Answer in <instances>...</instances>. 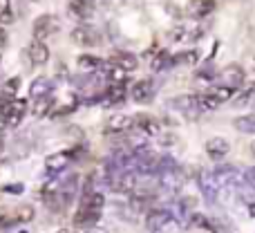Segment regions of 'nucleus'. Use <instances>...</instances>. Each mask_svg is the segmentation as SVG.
<instances>
[{"label":"nucleus","mask_w":255,"mask_h":233,"mask_svg":"<svg viewBox=\"0 0 255 233\" xmlns=\"http://www.w3.org/2000/svg\"><path fill=\"white\" fill-rule=\"evenodd\" d=\"M103 207H106V198H103V193L83 195V200H81V204H79V211H76V216H74V225L92 229L94 222H97L99 216H101Z\"/></svg>","instance_id":"1"},{"label":"nucleus","mask_w":255,"mask_h":233,"mask_svg":"<svg viewBox=\"0 0 255 233\" xmlns=\"http://www.w3.org/2000/svg\"><path fill=\"white\" fill-rule=\"evenodd\" d=\"M172 108L181 112L186 119H197L202 115V108H199V94H184V97H177L170 101Z\"/></svg>","instance_id":"2"},{"label":"nucleus","mask_w":255,"mask_h":233,"mask_svg":"<svg viewBox=\"0 0 255 233\" xmlns=\"http://www.w3.org/2000/svg\"><path fill=\"white\" fill-rule=\"evenodd\" d=\"M25 112H27V101H22V99H9L7 108H4L2 123L7 128H18L22 117H25Z\"/></svg>","instance_id":"3"},{"label":"nucleus","mask_w":255,"mask_h":233,"mask_svg":"<svg viewBox=\"0 0 255 233\" xmlns=\"http://www.w3.org/2000/svg\"><path fill=\"white\" fill-rule=\"evenodd\" d=\"M54 31H58V20L52 13H43V16H38L34 20V38L40 40V43H43L47 36H52Z\"/></svg>","instance_id":"4"},{"label":"nucleus","mask_w":255,"mask_h":233,"mask_svg":"<svg viewBox=\"0 0 255 233\" xmlns=\"http://www.w3.org/2000/svg\"><path fill=\"white\" fill-rule=\"evenodd\" d=\"M244 70L240 65H235V63H231V65H226L224 70L220 72V85H226V88L231 90H240L244 83Z\"/></svg>","instance_id":"5"},{"label":"nucleus","mask_w":255,"mask_h":233,"mask_svg":"<svg viewBox=\"0 0 255 233\" xmlns=\"http://www.w3.org/2000/svg\"><path fill=\"white\" fill-rule=\"evenodd\" d=\"M199 191L206 198V202H215L217 193H220V184H217L213 171H202L199 173Z\"/></svg>","instance_id":"6"},{"label":"nucleus","mask_w":255,"mask_h":233,"mask_svg":"<svg viewBox=\"0 0 255 233\" xmlns=\"http://www.w3.org/2000/svg\"><path fill=\"white\" fill-rule=\"evenodd\" d=\"M170 220H172L170 211L154 209V211H150L148 216H145V227H148L150 233H159V231H163L168 225H170Z\"/></svg>","instance_id":"7"},{"label":"nucleus","mask_w":255,"mask_h":233,"mask_svg":"<svg viewBox=\"0 0 255 233\" xmlns=\"http://www.w3.org/2000/svg\"><path fill=\"white\" fill-rule=\"evenodd\" d=\"M72 40L76 45H81V47H94V45H99V34L92 27L81 25L76 29H72Z\"/></svg>","instance_id":"8"},{"label":"nucleus","mask_w":255,"mask_h":233,"mask_svg":"<svg viewBox=\"0 0 255 233\" xmlns=\"http://www.w3.org/2000/svg\"><path fill=\"white\" fill-rule=\"evenodd\" d=\"M128 130H132V117L128 115H112L106 123V135H126Z\"/></svg>","instance_id":"9"},{"label":"nucleus","mask_w":255,"mask_h":233,"mask_svg":"<svg viewBox=\"0 0 255 233\" xmlns=\"http://www.w3.org/2000/svg\"><path fill=\"white\" fill-rule=\"evenodd\" d=\"M229 150H231V146L224 137H213V139L206 141V153H208V157L215 159V162H220L222 157H226Z\"/></svg>","instance_id":"10"},{"label":"nucleus","mask_w":255,"mask_h":233,"mask_svg":"<svg viewBox=\"0 0 255 233\" xmlns=\"http://www.w3.org/2000/svg\"><path fill=\"white\" fill-rule=\"evenodd\" d=\"M132 130H139L143 135H159V123L148 115H136L132 117Z\"/></svg>","instance_id":"11"},{"label":"nucleus","mask_w":255,"mask_h":233,"mask_svg":"<svg viewBox=\"0 0 255 233\" xmlns=\"http://www.w3.org/2000/svg\"><path fill=\"white\" fill-rule=\"evenodd\" d=\"M27 56H29V61L34 63V65H45V63L49 61V49L45 43L34 40V43L29 45V49H27Z\"/></svg>","instance_id":"12"},{"label":"nucleus","mask_w":255,"mask_h":233,"mask_svg":"<svg viewBox=\"0 0 255 233\" xmlns=\"http://www.w3.org/2000/svg\"><path fill=\"white\" fill-rule=\"evenodd\" d=\"M70 159H72V150H61V153H56V155H49V157L45 159V164H47L49 173H58L70 164Z\"/></svg>","instance_id":"13"},{"label":"nucleus","mask_w":255,"mask_h":233,"mask_svg":"<svg viewBox=\"0 0 255 233\" xmlns=\"http://www.w3.org/2000/svg\"><path fill=\"white\" fill-rule=\"evenodd\" d=\"M215 9V0H190L188 2V13L193 18H204L208 13H213Z\"/></svg>","instance_id":"14"},{"label":"nucleus","mask_w":255,"mask_h":233,"mask_svg":"<svg viewBox=\"0 0 255 233\" xmlns=\"http://www.w3.org/2000/svg\"><path fill=\"white\" fill-rule=\"evenodd\" d=\"M130 97L134 99L136 103H148L150 99L154 97V92H152V83H150V81H139V83H136L134 88H132Z\"/></svg>","instance_id":"15"},{"label":"nucleus","mask_w":255,"mask_h":233,"mask_svg":"<svg viewBox=\"0 0 255 233\" xmlns=\"http://www.w3.org/2000/svg\"><path fill=\"white\" fill-rule=\"evenodd\" d=\"M49 92H52V81H49L47 76H38L36 81H31V88H29L31 99L49 97Z\"/></svg>","instance_id":"16"},{"label":"nucleus","mask_w":255,"mask_h":233,"mask_svg":"<svg viewBox=\"0 0 255 233\" xmlns=\"http://www.w3.org/2000/svg\"><path fill=\"white\" fill-rule=\"evenodd\" d=\"M112 63H115L117 67H121V70H126V72H134L136 65H139L136 56H134V54H130V52H119V54H115V56H112Z\"/></svg>","instance_id":"17"},{"label":"nucleus","mask_w":255,"mask_h":233,"mask_svg":"<svg viewBox=\"0 0 255 233\" xmlns=\"http://www.w3.org/2000/svg\"><path fill=\"white\" fill-rule=\"evenodd\" d=\"M106 79H108V83H110V88H124L126 81H128V72L121 70V67H117L115 63H112L106 72Z\"/></svg>","instance_id":"18"},{"label":"nucleus","mask_w":255,"mask_h":233,"mask_svg":"<svg viewBox=\"0 0 255 233\" xmlns=\"http://www.w3.org/2000/svg\"><path fill=\"white\" fill-rule=\"evenodd\" d=\"M235 166H229V164H217V168L213 171V175H215V180H217V184H229V182H233V177H235Z\"/></svg>","instance_id":"19"},{"label":"nucleus","mask_w":255,"mask_h":233,"mask_svg":"<svg viewBox=\"0 0 255 233\" xmlns=\"http://www.w3.org/2000/svg\"><path fill=\"white\" fill-rule=\"evenodd\" d=\"M70 11L79 18H90L92 16V0H70Z\"/></svg>","instance_id":"20"},{"label":"nucleus","mask_w":255,"mask_h":233,"mask_svg":"<svg viewBox=\"0 0 255 233\" xmlns=\"http://www.w3.org/2000/svg\"><path fill=\"white\" fill-rule=\"evenodd\" d=\"M99 67H101V58L99 56H92V54H81L79 56V70L92 74V72H97Z\"/></svg>","instance_id":"21"},{"label":"nucleus","mask_w":255,"mask_h":233,"mask_svg":"<svg viewBox=\"0 0 255 233\" xmlns=\"http://www.w3.org/2000/svg\"><path fill=\"white\" fill-rule=\"evenodd\" d=\"M253 99H255V85H249V88H244L242 92H235V106L244 108V106H249Z\"/></svg>","instance_id":"22"},{"label":"nucleus","mask_w":255,"mask_h":233,"mask_svg":"<svg viewBox=\"0 0 255 233\" xmlns=\"http://www.w3.org/2000/svg\"><path fill=\"white\" fill-rule=\"evenodd\" d=\"M52 108H54L52 97L36 99V103H34V115H36V117H45V115H49V110H52Z\"/></svg>","instance_id":"23"},{"label":"nucleus","mask_w":255,"mask_h":233,"mask_svg":"<svg viewBox=\"0 0 255 233\" xmlns=\"http://www.w3.org/2000/svg\"><path fill=\"white\" fill-rule=\"evenodd\" d=\"M170 63H172V56L166 52V49H161V52H157V56L152 58V70L159 72V70H163V67H168Z\"/></svg>","instance_id":"24"},{"label":"nucleus","mask_w":255,"mask_h":233,"mask_svg":"<svg viewBox=\"0 0 255 233\" xmlns=\"http://www.w3.org/2000/svg\"><path fill=\"white\" fill-rule=\"evenodd\" d=\"M233 92H235V90L226 88V85H215V88L208 90V94H213V97H215L220 103H222V101H229V99H233Z\"/></svg>","instance_id":"25"},{"label":"nucleus","mask_w":255,"mask_h":233,"mask_svg":"<svg viewBox=\"0 0 255 233\" xmlns=\"http://www.w3.org/2000/svg\"><path fill=\"white\" fill-rule=\"evenodd\" d=\"M235 128L240 132H255V117L249 115V117H238L235 119Z\"/></svg>","instance_id":"26"},{"label":"nucleus","mask_w":255,"mask_h":233,"mask_svg":"<svg viewBox=\"0 0 255 233\" xmlns=\"http://www.w3.org/2000/svg\"><path fill=\"white\" fill-rule=\"evenodd\" d=\"M220 106V101H217L213 94H199V108H202V112H211V110H215V108Z\"/></svg>","instance_id":"27"},{"label":"nucleus","mask_w":255,"mask_h":233,"mask_svg":"<svg viewBox=\"0 0 255 233\" xmlns=\"http://www.w3.org/2000/svg\"><path fill=\"white\" fill-rule=\"evenodd\" d=\"M172 63H184V65H195V63H199V54L195 52V49H190V52L177 54V56L172 58Z\"/></svg>","instance_id":"28"},{"label":"nucleus","mask_w":255,"mask_h":233,"mask_svg":"<svg viewBox=\"0 0 255 233\" xmlns=\"http://www.w3.org/2000/svg\"><path fill=\"white\" fill-rule=\"evenodd\" d=\"M103 97H106L108 103H119L126 99V90L124 88H110L108 92H103Z\"/></svg>","instance_id":"29"},{"label":"nucleus","mask_w":255,"mask_h":233,"mask_svg":"<svg viewBox=\"0 0 255 233\" xmlns=\"http://www.w3.org/2000/svg\"><path fill=\"white\" fill-rule=\"evenodd\" d=\"M0 22H2V25L13 22V13H11V9H9V0H0Z\"/></svg>","instance_id":"30"},{"label":"nucleus","mask_w":255,"mask_h":233,"mask_svg":"<svg viewBox=\"0 0 255 233\" xmlns=\"http://www.w3.org/2000/svg\"><path fill=\"white\" fill-rule=\"evenodd\" d=\"M18 88H20V79H9L2 83V92L7 94V97H13V94L18 92Z\"/></svg>","instance_id":"31"},{"label":"nucleus","mask_w":255,"mask_h":233,"mask_svg":"<svg viewBox=\"0 0 255 233\" xmlns=\"http://www.w3.org/2000/svg\"><path fill=\"white\" fill-rule=\"evenodd\" d=\"M18 218H20L22 222H29L31 218H34V209L31 207H20L18 209Z\"/></svg>","instance_id":"32"},{"label":"nucleus","mask_w":255,"mask_h":233,"mask_svg":"<svg viewBox=\"0 0 255 233\" xmlns=\"http://www.w3.org/2000/svg\"><path fill=\"white\" fill-rule=\"evenodd\" d=\"M7 103H9L7 94L0 92V123H2V119H4V108H7Z\"/></svg>","instance_id":"33"},{"label":"nucleus","mask_w":255,"mask_h":233,"mask_svg":"<svg viewBox=\"0 0 255 233\" xmlns=\"http://www.w3.org/2000/svg\"><path fill=\"white\" fill-rule=\"evenodd\" d=\"M7 193H22V184H13V186H4Z\"/></svg>","instance_id":"34"},{"label":"nucleus","mask_w":255,"mask_h":233,"mask_svg":"<svg viewBox=\"0 0 255 233\" xmlns=\"http://www.w3.org/2000/svg\"><path fill=\"white\" fill-rule=\"evenodd\" d=\"M88 233H108L106 229H101V227H92V229H90Z\"/></svg>","instance_id":"35"},{"label":"nucleus","mask_w":255,"mask_h":233,"mask_svg":"<svg viewBox=\"0 0 255 233\" xmlns=\"http://www.w3.org/2000/svg\"><path fill=\"white\" fill-rule=\"evenodd\" d=\"M4 40H7V36H4L2 27H0V47H2V45H4Z\"/></svg>","instance_id":"36"},{"label":"nucleus","mask_w":255,"mask_h":233,"mask_svg":"<svg viewBox=\"0 0 255 233\" xmlns=\"http://www.w3.org/2000/svg\"><path fill=\"white\" fill-rule=\"evenodd\" d=\"M56 233H76V231L74 229H58Z\"/></svg>","instance_id":"37"},{"label":"nucleus","mask_w":255,"mask_h":233,"mask_svg":"<svg viewBox=\"0 0 255 233\" xmlns=\"http://www.w3.org/2000/svg\"><path fill=\"white\" fill-rule=\"evenodd\" d=\"M0 150H2V135H0Z\"/></svg>","instance_id":"38"},{"label":"nucleus","mask_w":255,"mask_h":233,"mask_svg":"<svg viewBox=\"0 0 255 233\" xmlns=\"http://www.w3.org/2000/svg\"><path fill=\"white\" fill-rule=\"evenodd\" d=\"M251 148H253V153H255V141H253V144H251Z\"/></svg>","instance_id":"39"},{"label":"nucleus","mask_w":255,"mask_h":233,"mask_svg":"<svg viewBox=\"0 0 255 233\" xmlns=\"http://www.w3.org/2000/svg\"><path fill=\"white\" fill-rule=\"evenodd\" d=\"M31 2H43V0H31Z\"/></svg>","instance_id":"40"},{"label":"nucleus","mask_w":255,"mask_h":233,"mask_svg":"<svg viewBox=\"0 0 255 233\" xmlns=\"http://www.w3.org/2000/svg\"><path fill=\"white\" fill-rule=\"evenodd\" d=\"M251 65H253V70H255V58H253V63H251Z\"/></svg>","instance_id":"41"}]
</instances>
